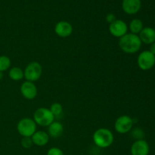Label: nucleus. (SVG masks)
<instances>
[{
	"label": "nucleus",
	"mask_w": 155,
	"mask_h": 155,
	"mask_svg": "<svg viewBox=\"0 0 155 155\" xmlns=\"http://www.w3.org/2000/svg\"><path fill=\"white\" fill-rule=\"evenodd\" d=\"M142 43L139 36L133 33H127L120 38L119 46L124 52L127 54H134L139 51Z\"/></svg>",
	"instance_id": "1"
},
{
	"label": "nucleus",
	"mask_w": 155,
	"mask_h": 155,
	"mask_svg": "<svg viewBox=\"0 0 155 155\" xmlns=\"http://www.w3.org/2000/svg\"><path fill=\"white\" fill-rule=\"evenodd\" d=\"M92 139L95 145L101 148H108L113 144L114 140L113 133L106 128H100L97 130L94 133Z\"/></svg>",
	"instance_id": "2"
},
{
	"label": "nucleus",
	"mask_w": 155,
	"mask_h": 155,
	"mask_svg": "<svg viewBox=\"0 0 155 155\" xmlns=\"http://www.w3.org/2000/svg\"><path fill=\"white\" fill-rule=\"evenodd\" d=\"M33 120L36 125L41 127H48L51 123L54 122V117L49 109L45 107H39L33 114Z\"/></svg>",
	"instance_id": "3"
},
{
	"label": "nucleus",
	"mask_w": 155,
	"mask_h": 155,
	"mask_svg": "<svg viewBox=\"0 0 155 155\" xmlns=\"http://www.w3.org/2000/svg\"><path fill=\"white\" fill-rule=\"evenodd\" d=\"M17 130L23 137H31L36 132V124L31 118H23L18 122Z\"/></svg>",
	"instance_id": "4"
},
{
	"label": "nucleus",
	"mask_w": 155,
	"mask_h": 155,
	"mask_svg": "<svg viewBox=\"0 0 155 155\" xmlns=\"http://www.w3.org/2000/svg\"><path fill=\"white\" fill-rule=\"evenodd\" d=\"M42 74V68L39 62L32 61L27 65L24 71V78L27 81L36 82L41 77Z\"/></svg>",
	"instance_id": "5"
},
{
	"label": "nucleus",
	"mask_w": 155,
	"mask_h": 155,
	"mask_svg": "<svg viewBox=\"0 0 155 155\" xmlns=\"http://www.w3.org/2000/svg\"><path fill=\"white\" fill-rule=\"evenodd\" d=\"M138 66L142 71H148L155 65V55L150 51H142L137 58Z\"/></svg>",
	"instance_id": "6"
},
{
	"label": "nucleus",
	"mask_w": 155,
	"mask_h": 155,
	"mask_svg": "<svg viewBox=\"0 0 155 155\" xmlns=\"http://www.w3.org/2000/svg\"><path fill=\"white\" fill-rule=\"evenodd\" d=\"M133 127V120L127 115H122L116 120L114 124L115 130L120 134L129 133Z\"/></svg>",
	"instance_id": "7"
},
{
	"label": "nucleus",
	"mask_w": 155,
	"mask_h": 155,
	"mask_svg": "<svg viewBox=\"0 0 155 155\" xmlns=\"http://www.w3.org/2000/svg\"><path fill=\"white\" fill-rule=\"evenodd\" d=\"M128 26L122 20H116L110 24L109 31L113 36L117 38H121L127 33Z\"/></svg>",
	"instance_id": "8"
},
{
	"label": "nucleus",
	"mask_w": 155,
	"mask_h": 155,
	"mask_svg": "<svg viewBox=\"0 0 155 155\" xmlns=\"http://www.w3.org/2000/svg\"><path fill=\"white\" fill-rule=\"evenodd\" d=\"M20 90L23 97L27 100L34 99L37 95V87L33 82L26 80L21 84Z\"/></svg>",
	"instance_id": "9"
},
{
	"label": "nucleus",
	"mask_w": 155,
	"mask_h": 155,
	"mask_svg": "<svg viewBox=\"0 0 155 155\" xmlns=\"http://www.w3.org/2000/svg\"><path fill=\"white\" fill-rule=\"evenodd\" d=\"M54 33L59 37H69L73 33V27L68 21H59L54 27Z\"/></svg>",
	"instance_id": "10"
},
{
	"label": "nucleus",
	"mask_w": 155,
	"mask_h": 155,
	"mask_svg": "<svg viewBox=\"0 0 155 155\" xmlns=\"http://www.w3.org/2000/svg\"><path fill=\"white\" fill-rule=\"evenodd\" d=\"M130 151L132 155H148L149 145L146 141L143 139H139L132 145Z\"/></svg>",
	"instance_id": "11"
},
{
	"label": "nucleus",
	"mask_w": 155,
	"mask_h": 155,
	"mask_svg": "<svg viewBox=\"0 0 155 155\" xmlns=\"http://www.w3.org/2000/svg\"><path fill=\"white\" fill-rule=\"evenodd\" d=\"M141 0H123L122 8L125 13L135 15L141 8Z\"/></svg>",
	"instance_id": "12"
},
{
	"label": "nucleus",
	"mask_w": 155,
	"mask_h": 155,
	"mask_svg": "<svg viewBox=\"0 0 155 155\" xmlns=\"http://www.w3.org/2000/svg\"><path fill=\"white\" fill-rule=\"evenodd\" d=\"M139 39L145 44H152L155 42V30L152 27H145L139 33Z\"/></svg>",
	"instance_id": "13"
},
{
	"label": "nucleus",
	"mask_w": 155,
	"mask_h": 155,
	"mask_svg": "<svg viewBox=\"0 0 155 155\" xmlns=\"http://www.w3.org/2000/svg\"><path fill=\"white\" fill-rule=\"evenodd\" d=\"M31 139L33 142V145L42 147L47 145L49 141V136L45 131H36L31 136Z\"/></svg>",
	"instance_id": "14"
},
{
	"label": "nucleus",
	"mask_w": 155,
	"mask_h": 155,
	"mask_svg": "<svg viewBox=\"0 0 155 155\" xmlns=\"http://www.w3.org/2000/svg\"><path fill=\"white\" fill-rule=\"evenodd\" d=\"M64 132V127L61 123L58 121H54L48 126V134L51 137L56 139L60 137Z\"/></svg>",
	"instance_id": "15"
},
{
	"label": "nucleus",
	"mask_w": 155,
	"mask_h": 155,
	"mask_svg": "<svg viewBox=\"0 0 155 155\" xmlns=\"http://www.w3.org/2000/svg\"><path fill=\"white\" fill-rule=\"evenodd\" d=\"M8 76L11 80L14 81H20L24 78V71L18 67H14L11 68L8 72Z\"/></svg>",
	"instance_id": "16"
},
{
	"label": "nucleus",
	"mask_w": 155,
	"mask_h": 155,
	"mask_svg": "<svg viewBox=\"0 0 155 155\" xmlns=\"http://www.w3.org/2000/svg\"><path fill=\"white\" fill-rule=\"evenodd\" d=\"M129 28H130V31H131V33H133V34H139L141 31L142 30L143 27V23L141 20L137 19H133L132 20L131 22L130 23V26H129Z\"/></svg>",
	"instance_id": "17"
},
{
	"label": "nucleus",
	"mask_w": 155,
	"mask_h": 155,
	"mask_svg": "<svg viewBox=\"0 0 155 155\" xmlns=\"http://www.w3.org/2000/svg\"><path fill=\"white\" fill-rule=\"evenodd\" d=\"M12 64L11 59L8 56H0V72H3L8 69Z\"/></svg>",
	"instance_id": "18"
},
{
	"label": "nucleus",
	"mask_w": 155,
	"mask_h": 155,
	"mask_svg": "<svg viewBox=\"0 0 155 155\" xmlns=\"http://www.w3.org/2000/svg\"><path fill=\"white\" fill-rule=\"evenodd\" d=\"M49 110H51L52 114L54 115V118L58 117L63 113V107H62L61 104L58 102L53 103L51 105V107H50Z\"/></svg>",
	"instance_id": "19"
},
{
	"label": "nucleus",
	"mask_w": 155,
	"mask_h": 155,
	"mask_svg": "<svg viewBox=\"0 0 155 155\" xmlns=\"http://www.w3.org/2000/svg\"><path fill=\"white\" fill-rule=\"evenodd\" d=\"M21 143L23 148H26V149H29L33 145V142L32 141L31 137H23V139H21Z\"/></svg>",
	"instance_id": "20"
},
{
	"label": "nucleus",
	"mask_w": 155,
	"mask_h": 155,
	"mask_svg": "<svg viewBox=\"0 0 155 155\" xmlns=\"http://www.w3.org/2000/svg\"><path fill=\"white\" fill-rule=\"evenodd\" d=\"M47 155H64V152L62 151L61 149L58 148H56V147H54V148H50L49 150L47 152Z\"/></svg>",
	"instance_id": "21"
},
{
	"label": "nucleus",
	"mask_w": 155,
	"mask_h": 155,
	"mask_svg": "<svg viewBox=\"0 0 155 155\" xmlns=\"http://www.w3.org/2000/svg\"><path fill=\"white\" fill-rule=\"evenodd\" d=\"M116 17H115V15H113V14H108V15H107V17H106V21L108 23H110V24L113 23L114 21H116Z\"/></svg>",
	"instance_id": "22"
},
{
	"label": "nucleus",
	"mask_w": 155,
	"mask_h": 155,
	"mask_svg": "<svg viewBox=\"0 0 155 155\" xmlns=\"http://www.w3.org/2000/svg\"><path fill=\"white\" fill-rule=\"evenodd\" d=\"M149 51H151L153 54H154L155 55V42H153L152 44H151V47H150Z\"/></svg>",
	"instance_id": "23"
},
{
	"label": "nucleus",
	"mask_w": 155,
	"mask_h": 155,
	"mask_svg": "<svg viewBox=\"0 0 155 155\" xmlns=\"http://www.w3.org/2000/svg\"><path fill=\"white\" fill-rule=\"evenodd\" d=\"M3 77V73L2 72H0V80H2Z\"/></svg>",
	"instance_id": "24"
}]
</instances>
